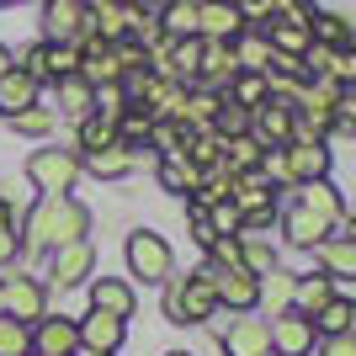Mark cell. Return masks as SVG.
Wrapping results in <instances>:
<instances>
[{
    "label": "cell",
    "mask_w": 356,
    "mask_h": 356,
    "mask_svg": "<svg viewBox=\"0 0 356 356\" xmlns=\"http://www.w3.org/2000/svg\"><path fill=\"white\" fill-rule=\"evenodd\" d=\"M86 234H90V213L74 197H43L27 213V245L32 250H64V245H74Z\"/></svg>",
    "instance_id": "1"
},
{
    "label": "cell",
    "mask_w": 356,
    "mask_h": 356,
    "mask_svg": "<svg viewBox=\"0 0 356 356\" xmlns=\"http://www.w3.org/2000/svg\"><path fill=\"white\" fill-rule=\"evenodd\" d=\"M218 314V298L213 282L197 271V277H165V319L170 325H208Z\"/></svg>",
    "instance_id": "2"
},
{
    "label": "cell",
    "mask_w": 356,
    "mask_h": 356,
    "mask_svg": "<svg viewBox=\"0 0 356 356\" xmlns=\"http://www.w3.org/2000/svg\"><path fill=\"white\" fill-rule=\"evenodd\" d=\"M74 176H80V160H74L70 149H38V154L27 160V181L43 197H70Z\"/></svg>",
    "instance_id": "3"
},
{
    "label": "cell",
    "mask_w": 356,
    "mask_h": 356,
    "mask_svg": "<svg viewBox=\"0 0 356 356\" xmlns=\"http://www.w3.org/2000/svg\"><path fill=\"white\" fill-rule=\"evenodd\" d=\"M293 122H298L293 96H266L250 112V138L261 149H282V144H293Z\"/></svg>",
    "instance_id": "4"
},
{
    "label": "cell",
    "mask_w": 356,
    "mask_h": 356,
    "mask_svg": "<svg viewBox=\"0 0 356 356\" xmlns=\"http://www.w3.org/2000/svg\"><path fill=\"white\" fill-rule=\"evenodd\" d=\"M128 271L144 277V282H165V277L176 271V255H170V245H165L160 234L138 229V234H128Z\"/></svg>",
    "instance_id": "5"
},
{
    "label": "cell",
    "mask_w": 356,
    "mask_h": 356,
    "mask_svg": "<svg viewBox=\"0 0 356 356\" xmlns=\"http://www.w3.org/2000/svg\"><path fill=\"white\" fill-rule=\"evenodd\" d=\"M213 282V298H218L223 309H234V314H250L255 309V287H261V277L245 266H208L202 271Z\"/></svg>",
    "instance_id": "6"
},
{
    "label": "cell",
    "mask_w": 356,
    "mask_h": 356,
    "mask_svg": "<svg viewBox=\"0 0 356 356\" xmlns=\"http://www.w3.org/2000/svg\"><path fill=\"white\" fill-rule=\"evenodd\" d=\"M266 341H271V356H309L319 335H314V319H309V314L282 309V314L266 325Z\"/></svg>",
    "instance_id": "7"
},
{
    "label": "cell",
    "mask_w": 356,
    "mask_h": 356,
    "mask_svg": "<svg viewBox=\"0 0 356 356\" xmlns=\"http://www.w3.org/2000/svg\"><path fill=\"white\" fill-rule=\"evenodd\" d=\"M6 319H16V325H38V319H48V287L38 282V277H11L6 282Z\"/></svg>",
    "instance_id": "8"
},
{
    "label": "cell",
    "mask_w": 356,
    "mask_h": 356,
    "mask_svg": "<svg viewBox=\"0 0 356 356\" xmlns=\"http://www.w3.org/2000/svg\"><path fill=\"white\" fill-rule=\"evenodd\" d=\"M223 356H266L271 341H266V319H255V314H234L218 335Z\"/></svg>",
    "instance_id": "9"
},
{
    "label": "cell",
    "mask_w": 356,
    "mask_h": 356,
    "mask_svg": "<svg viewBox=\"0 0 356 356\" xmlns=\"http://www.w3.org/2000/svg\"><path fill=\"white\" fill-rule=\"evenodd\" d=\"M245 32V16L234 11V0H202L197 6V38L202 43H234Z\"/></svg>",
    "instance_id": "10"
},
{
    "label": "cell",
    "mask_w": 356,
    "mask_h": 356,
    "mask_svg": "<svg viewBox=\"0 0 356 356\" xmlns=\"http://www.w3.org/2000/svg\"><path fill=\"white\" fill-rule=\"evenodd\" d=\"M90 271H96V250H90L86 239H74V245H64V250H54V266H48V282L59 287H80L90 277Z\"/></svg>",
    "instance_id": "11"
},
{
    "label": "cell",
    "mask_w": 356,
    "mask_h": 356,
    "mask_svg": "<svg viewBox=\"0 0 356 356\" xmlns=\"http://www.w3.org/2000/svg\"><path fill=\"white\" fill-rule=\"evenodd\" d=\"M282 176L287 181H325L330 176V149L325 144H282Z\"/></svg>",
    "instance_id": "12"
},
{
    "label": "cell",
    "mask_w": 356,
    "mask_h": 356,
    "mask_svg": "<svg viewBox=\"0 0 356 356\" xmlns=\"http://www.w3.org/2000/svg\"><path fill=\"white\" fill-rule=\"evenodd\" d=\"M74 335H80V351H96V356H112L122 346V319H112V314H96L90 309L80 325H74Z\"/></svg>",
    "instance_id": "13"
},
{
    "label": "cell",
    "mask_w": 356,
    "mask_h": 356,
    "mask_svg": "<svg viewBox=\"0 0 356 356\" xmlns=\"http://www.w3.org/2000/svg\"><path fill=\"white\" fill-rule=\"evenodd\" d=\"M314 255H319V266H325L330 282H346V277H356V234H330L314 245Z\"/></svg>",
    "instance_id": "14"
},
{
    "label": "cell",
    "mask_w": 356,
    "mask_h": 356,
    "mask_svg": "<svg viewBox=\"0 0 356 356\" xmlns=\"http://www.w3.org/2000/svg\"><path fill=\"white\" fill-rule=\"evenodd\" d=\"M86 27V6L80 0H43V32L48 43H74V32Z\"/></svg>",
    "instance_id": "15"
},
{
    "label": "cell",
    "mask_w": 356,
    "mask_h": 356,
    "mask_svg": "<svg viewBox=\"0 0 356 356\" xmlns=\"http://www.w3.org/2000/svg\"><path fill=\"white\" fill-rule=\"evenodd\" d=\"M32 351H43V356H74V351H80V335H74L70 319H38V330H32Z\"/></svg>",
    "instance_id": "16"
},
{
    "label": "cell",
    "mask_w": 356,
    "mask_h": 356,
    "mask_svg": "<svg viewBox=\"0 0 356 356\" xmlns=\"http://www.w3.org/2000/svg\"><path fill=\"white\" fill-rule=\"evenodd\" d=\"M86 170L96 181H122L128 170H134V149L112 138V144H102V149H90V154H86Z\"/></svg>",
    "instance_id": "17"
},
{
    "label": "cell",
    "mask_w": 356,
    "mask_h": 356,
    "mask_svg": "<svg viewBox=\"0 0 356 356\" xmlns=\"http://www.w3.org/2000/svg\"><path fill=\"white\" fill-rule=\"evenodd\" d=\"M298 208H309V213H319V218L330 223V229H335V223L346 218V202H341V192H335V186H330V176L325 181H303V186H298Z\"/></svg>",
    "instance_id": "18"
},
{
    "label": "cell",
    "mask_w": 356,
    "mask_h": 356,
    "mask_svg": "<svg viewBox=\"0 0 356 356\" xmlns=\"http://www.w3.org/2000/svg\"><path fill=\"white\" fill-rule=\"evenodd\" d=\"M90 309L112 314V319H128V314H134V287L118 282V277H96V282H90Z\"/></svg>",
    "instance_id": "19"
},
{
    "label": "cell",
    "mask_w": 356,
    "mask_h": 356,
    "mask_svg": "<svg viewBox=\"0 0 356 356\" xmlns=\"http://www.w3.org/2000/svg\"><path fill=\"white\" fill-rule=\"evenodd\" d=\"M282 229H287V245H298V250H314L319 239L335 234V229H330L319 213H309V208H293V213L282 218Z\"/></svg>",
    "instance_id": "20"
},
{
    "label": "cell",
    "mask_w": 356,
    "mask_h": 356,
    "mask_svg": "<svg viewBox=\"0 0 356 356\" xmlns=\"http://www.w3.org/2000/svg\"><path fill=\"white\" fill-rule=\"evenodd\" d=\"M27 106H38V80L22 74V70H6L0 74V112L16 118V112H27Z\"/></svg>",
    "instance_id": "21"
},
{
    "label": "cell",
    "mask_w": 356,
    "mask_h": 356,
    "mask_svg": "<svg viewBox=\"0 0 356 356\" xmlns=\"http://www.w3.org/2000/svg\"><path fill=\"white\" fill-rule=\"evenodd\" d=\"M293 271H282V266H271V271H261V287H255V303H266L271 314H282V309H293Z\"/></svg>",
    "instance_id": "22"
},
{
    "label": "cell",
    "mask_w": 356,
    "mask_h": 356,
    "mask_svg": "<svg viewBox=\"0 0 356 356\" xmlns=\"http://www.w3.org/2000/svg\"><path fill=\"white\" fill-rule=\"evenodd\" d=\"M330 298H335V282H330L325 271H319V277H298V282H293V303H298V314H309V319L325 309Z\"/></svg>",
    "instance_id": "23"
},
{
    "label": "cell",
    "mask_w": 356,
    "mask_h": 356,
    "mask_svg": "<svg viewBox=\"0 0 356 356\" xmlns=\"http://www.w3.org/2000/svg\"><path fill=\"white\" fill-rule=\"evenodd\" d=\"M351 319H356V303L335 293L325 309L314 314V335H351Z\"/></svg>",
    "instance_id": "24"
},
{
    "label": "cell",
    "mask_w": 356,
    "mask_h": 356,
    "mask_svg": "<svg viewBox=\"0 0 356 356\" xmlns=\"http://www.w3.org/2000/svg\"><path fill=\"white\" fill-rule=\"evenodd\" d=\"M309 38L314 43H325V48H351V22H346L341 11H325V16H309Z\"/></svg>",
    "instance_id": "25"
},
{
    "label": "cell",
    "mask_w": 356,
    "mask_h": 356,
    "mask_svg": "<svg viewBox=\"0 0 356 356\" xmlns=\"http://www.w3.org/2000/svg\"><path fill=\"white\" fill-rule=\"evenodd\" d=\"M266 43H271V54H287V59H303V48H309L314 38H309V27H303V22H271Z\"/></svg>",
    "instance_id": "26"
},
{
    "label": "cell",
    "mask_w": 356,
    "mask_h": 356,
    "mask_svg": "<svg viewBox=\"0 0 356 356\" xmlns=\"http://www.w3.org/2000/svg\"><path fill=\"white\" fill-rule=\"evenodd\" d=\"M197 181H202V170H197L186 154H165L160 160V186L165 192H197Z\"/></svg>",
    "instance_id": "27"
},
{
    "label": "cell",
    "mask_w": 356,
    "mask_h": 356,
    "mask_svg": "<svg viewBox=\"0 0 356 356\" xmlns=\"http://www.w3.org/2000/svg\"><path fill=\"white\" fill-rule=\"evenodd\" d=\"M229 54H234V64H239V70H255V74H261V70L271 64V43L261 38V32H239L234 43H229Z\"/></svg>",
    "instance_id": "28"
},
{
    "label": "cell",
    "mask_w": 356,
    "mask_h": 356,
    "mask_svg": "<svg viewBox=\"0 0 356 356\" xmlns=\"http://www.w3.org/2000/svg\"><path fill=\"white\" fill-rule=\"evenodd\" d=\"M266 96H271V86H266V74H255V70H239L234 80H229V102L245 106V112H250V106H261Z\"/></svg>",
    "instance_id": "29"
},
{
    "label": "cell",
    "mask_w": 356,
    "mask_h": 356,
    "mask_svg": "<svg viewBox=\"0 0 356 356\" xmlns=\"http://www.w3.org/2000/svg\"><path fill=\"white\" fill-rule=\"evenodd\" d=\"M160 22V32H170V38H192L197 32V6H186V0H165V11L154 16Z\"/></svg>",
    "instance_id": "30"
},
{
    "label": "cell",
    "mask_w": 356,
    "mask_h": 356,
    "mask_svg": "<svg viewBox=\"0 0 356 356\" xmlns=\"http://www.w3.org/2000/svg\"><path fill=\"white\" fill-rule=\"evenodd\" d=\"M80 70V48L74 43H43V80H64Z\"/></svg>",
    "instance_id": "31"
},
{
    "label": "cell",
    "mask_w": 356,
    "mask_h": 356,
    "mask_svg": "<svg viewBox=\"0 0 356 356\" xmlns=\"http://www.w3.org/2000/svg\"><path fill=\"white\" fill-rule=\"evenodd\" d=\"M239 134H250V112L245 106H234L229 96H223V106H218V118H213V138H239Z\"/></svg>",
    "instance_id": "32"
},
{
    "label": "cell",
    "mask_w": 356,
    "mask_h": 356,
    "mask_svg": "<svg viewBox=\"0 0 356 356\" xmlns=\"http://www.w3.org/2000/svg\"><path fill=\"white\" fill-rule=\"evenodd\" d=\"M54 86H59V106H64V112H74V118H86V112H90V96H96V90H90L80 74H64V80H54Z\"/></svg>",
    "instance_id": "33"
},
{
    "label": "cell",
    "mask_w": 356,
    "mask_h": 356,
    "mask_svg": "<svg viewBox=\"0 0 356 356\" xmlns=\"http://www.w3.org/2000/svg\"><path fill=\"white\" fill-rule=\"evenodd\" d=\"M32 351V330L16 319H0V356H27Z\"/></svg>",
    "instance_id": "34"
},
{
    "label": "cell",
    "mask_w": 356,
    "mask_h": 356,
    "mask_svg": "<svg viewBox=\"0 0 356 356\" xmlns=\"http://www.w3.org/2000/svg\"><path fill=\"white\" fill-rule=\"evenodd\" d=\"M118 138V122H106V118H86L80 122V144H86V154L90 149H102V144H112Z\"/></svg>",
    "instance_id": "35"
},
{
    "label": "cell",
    "mask_w": 356,
    "mask_h": 356,
    "mask_svg": "<svg viewBox=\"0 0 356 356\" xmlns=\"http://www.w3.org/2000/svg\"><path fill=\"white\" fill-rule=\"evenodd\" d=\"M16 134H32V138H43L48 128H54V112H48V106H27V112H16Z\"/></svg>",
    "instance_id": "36"
},
{
    "label": "cell",
    "mask_w": 356,
    "mask_h": 356,
    "mask_svg": "<svg viewBox=\"0 0 356 356\" xmlns=\"http://www.w3.org/2000/svg\"><path fill=\"white\" fill-rule=\"evenodd\" d=\"M208 223H213V234H229V229H239V223H245V218H239V213H234V202H213V213H208Z\"/></svg>",
    "instance_id": "37"
},
{
    "label": "cell",
    "mask_w": 356,
    "mask_h": 356,
    "mask_svg": "<svg viewBox=\"0 0 356 356\" xmlns=\"http://www.w3.org/2000/svg\"><path fill=\"white\" fill-rule=\"evenodd\" d=\"M208 255H213V266H239V239H213Z\"/></svg>",
    "instance_id": "38"
},
{
    "label": "cell",
    "mask_w": 356,
    "mask_h": 356,
    "mask_svg": "<svg viewBox=\"0 0 356 356\" xmlns=\"http://www.w3.org/2000/svg\"><path fill=\"white\" fill-rule=\"evenodd\" d=\"M234 11L245 22H271V0H234Z\"/></svg>",
    "instance_id": "39"
},
{
    "label": "cell",
    "mask_w": 356,
    "mask_h": 356,
    "mask_svg": "<svg viewBox=\"0 0 356 356\" xmlns=\"http://www.w3.org/2000/svg\"><path fill=\"white\" fill-rule=\"evenodd\" d=\"M319 356H356V335H325Z\"/></svg>",
    "instance_id": "40"
},
{
    "label": "cell",
    "mask_w": 356,
    "mask_h": 356,
    "mask_svg": "<svg viewBox=\"0 0 356 356\" xmlns=\"http://www.w3.org/2000/svg\"><path fill=\"white\" fill-rule=\"evenodd\" d=\"M192 239L202 245V250H208L213 239H218V234H213V223H208V213H197V218H192Z\"/></svg>",
    "instance_id": "41"
},
{
    "label": "cell",
    "mask_w": 356,
    "mask_h": 356,
    "mask_svg": "<svg viewBox=\"0 0 356 356\" xmlns=\"http://www.w3.org/2000/svg\"><path fill=\"white\" fill-rule=\"evenodd\" d=\"M16 261V229H0V266Z\"/></svg>",
    "instance_id": "42"
},
{
    "label": "cell",
    "mask_w": 356,
    "mask_h": 356,
    "mask_svg": "<svg viewBox=\"0 0 356 356\" xmlns=\"http://www.w3.org/2000/svg\"><path fill=\"white\" fill-rule=\"evenodd\" d=\"M6 70H16V59H11V48L0 43V74H6Z\"/></svg>",
    "instance_id": "43"
},
{
    "label": "cell",
    "mask_w": 356,
    "mask_h": 356,
    "mask_svg": "<svg viewBox=\"0 0 356 356\" xmlns=\"http://www.w3.org/2000/svg\"><path fill=\"white\" fill-rule=\"evenodd\" d=\"M0 229H11V208L6 202H0Z\"/></svg>",
    "instance_id": "44"
},
{
    "label": "cell",
    "mask_w": 356,
    "mask_h": 356,
    "mask_svg": "<svg viewBox=\"0 0 356 356\" xmlns=\"http://www.w3.org/2000/svg\"><path fill=\"white\" fill-rule=\"evenodd\" d=\"M0 319H6V282H0Z\"/></svg>",
    "instance_id": "45"
},
{
    "label": "cell",
    "mask_w": 356,
    "mask_h": 356,
    "mask_svg": "<svg viewBox=\"0 0 356 356\" xmlns=\"http://www.w3.org/2000/svg\"><path fill=\"white\" fill-rule=\"evenodd\" d=\"M165 356H192V351H165Z\"/></svg>",
    "instance_id": "46"
},
{
    "label": "cell",
    "mask_w": 356,
    "mask_h": 356,
    "mask_svg": "<svg viewBox=\"0 0 356 356\" xmlns=\"http://www.w3.org/2000/svg\"><path fill=\"white\" fill-rule=\"evenodd\" d=\"M74 356H96V351H74Z\"/></svg>",
    "instance_id": "47"
},
{
    "label": "cell",
    "mask_w": 356,
    "mask_h": 356,
    "mask_svg": "<svg viewBox=\"0 0 356 356\" xmlns=\"http://www.w3.org/2000/svg\"><path fill=\"white\" fill-rule=\"evenodd\" d=\"M186 6H202V0H186Z\"/></svg>",
    "instance_id": "48"
},
{
    "label": "cell",
    "mask_w": 356,
    "mask_h": 356,
    "mask_svg": "<svg viewBox=\"0 0 356 356\" xmlns=\"http://www.w3.org/2000/svg\"><path fill=\"white\" fill-rule=\"evenodd\" d=\"M27 356H43V351H27Z\"/></svg>",
    "instance_id": "49"
},
{
    "label": "cell",
    "mask_w": 356,
    "mask_h": 356,
    "mask_svg": "<svg viewBox=\"0 0 356 356\" xmlns=\"http://www.w3.org/2000/svg\"><path fill=\"white\" fill-rule=\"evenodd\" d=\"M266 356H271V351H266Z\"/></svg>",
    "instance_id": "50"
}]
</instances>
